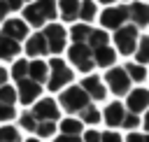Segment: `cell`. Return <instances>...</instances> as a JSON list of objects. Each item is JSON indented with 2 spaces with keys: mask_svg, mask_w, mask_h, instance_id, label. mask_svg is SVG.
Instances as JSON below:
<instances>
[{
  "mask_svg": "<svg viewBox=\"0 0 149 142\" xmlns=\"http://www.w3.org/2000/svg\"><path fill=\"white\" fill-rule=\"evenodd\" d=\"M68 61L79 72L112 68L116 61V51L109 42V33H105L102 28L86 26V23H74L70 28Z\"/></svg>",
  "mask_w": 149,
  "mask_h": 142,
  "instance_id": "1",
  "label": "cell"
},
{
  "mask_svg": "<svg viewBox=\"0 0 149 142\" xmlns=\"http://www.w3.org/2000/svg\"><path fill=\"white\" fill-rule=\"evenodd\" d=\"M9 77L14 79L16 102H21L23 107H30L35 100H40V93L47 86L49 68H47V61L42 58H19L14 61Z\"/></svg>",
  "mask_w": 149,
  "mask_h": 142,
  "instance_id": "2",
  "label": "cell"
},
{
  "mask_svg": "<svg viewBox=\"0 0 149 142\" xmlns=\"http://www.w3.org/2000/svg\"><path fill=\"white\" fill-rule=\"evenodd\" d=\"M58 121H61V109H58V105H56L54 98H40V100H35L19 116L21 128H26L28 133H33L37 140L54 137L56 128H58Z\"/></svg>",
  "mask_w": 149,
  "mask_h": 142,
  "instance_id": "3",
  "label": "cell"
},
{
  "mask_svg": "<svg viewBox=\"0 0 149 142\" xmlns=\"http://www.w3.org/2000/svg\"><path fill=\"white\" fill-rule=\"evenodd\" d=\"M100 26L102 30H119L121 26H137V28H147L149 26V5L142 2V0H133V2H123V5H112V7H105L100 14Z\"/></svg>",
  "mask_w": 149,
  "mask_h": 142,
  "instance_id": "4",
  "label": "cell"
},
{
  "mask_svg": "<svg viewBox=\"0 0 149 142\" xmlns=\"http://www.w3.org/2000/svg\"><path fill=\"white\" fill-rule=\"evenodd\" d=\"M68 47V30L61 23H49L40 28L37 33L28 35L23 42V51L28 58H40V56H58Z\"/></svg>",
  "mask_w": 149,
  "mask_h": 142,
  "instance_id": "5",
  "label": "cell"
},
{
  "mask_svg": "<svg viewBox=\"0 0 149 142\" xmlns=\"http://www.w3.org/2000/svg\"><path fill=\"white\" fill-rule=\"evenodd\" d=\"M58 109H65L72 119H77L81 126H98L102 119H100V112L95 107V102L77 86H65L61 93H58Z\"/></svg>",
  "mask_w": 149,
  "mask_h": 142,
  "instance_id": "6",
  "label": "cell"
},
{
  "mask_svg": "<svg viewBox=\"0 0 149 142\" xmlns=\"http://www.w3.org/2000/svg\"><path fill=\"white\" fill-rule=\"evenodd\" d=\"M28 35H30V28L19 16L5 19L0 23V61L14 63L19 54L23 51V42Z\"/></svg>",
  "mask_w": 149,
  "mask_h": 142,
  "instance_id": "7",
  "label": "cell"
},
{
  "mask_svg": "<svg viewBox=\"0 0 149 142\" xmlns=\"http://www.w3.org/2000/svg\"><path fill=\"white\" fill-rule=\"evenodd\" d=\"M58 16L65 23H91L98 16V5L93 0H56Z\"/></svg>",
  "mask_w": 149,
  "mask_h": 142,
  "instance_id": "8",
  "label": "cell"
},
{
  "mask_svg": "<svg viewBox=\"0 0 149 142\" xmlns=\"http://www.w3.org/2000/svg\"><path fill=\"white\" fill-rule=\"evenodd\" d=\"M23 23L28 28H44L49 23H56V16H58V9H56V0H30L23 9Z\"/></svg>",
  "mask_w": 149,
  "mask_h": 142,
  "instance_id": "9",
  "label": "cell"
},
{
  "mask_svg": "<svg viewBox=\"0 0 149 142\" xmlns=\"http://www.w3.org/2000/svg\"><path fill=\"white\" fill-rule=\"evenodd\" d=\"M47 68H49V77H47V86H44V91H63L65 86H70V81L74 79V70L63 61V58H58V56H54V58H49L47 61Z\"/></svg>",
  "mask_w": 149,
  "mask_h": 142,
  "instance_id": "10",
  "label": "cell"
},
{
  "mask_svg": "<svg viewBox=\"0 0 149 142\" xmlns=\"http://www.w3.org/2000/svg\"><path fill=\"white\" fill-rule=\"evenodd\" d=\"M100 119L105 121V126H109V130L112 128H128L130 133L142 123V119L140 116H133L126 107H123V102H109L107 107H105V112L100 114Z\"/></svg>",
  "mask_w": 149,
  "mask_h": 142,
  "instance_id": "11",
  "label": "cell"
},
{
  "mask_svg": "<svg viewBox=\"0 0 149 142\" xmlns=\"http://www.w3.org/2000/svg\"><path fill=\"white\" fill-rule=\"evenodd\" d=\"M140 35H142V28H137V26L128 23V26H121L119 30H114L109 42H112V47H114V51H116V54L133 56V51H135V47H137Z\"/></svg>",
  "mask_w": 149,
  "mask_h": 142,
  "instance_id": "12",
  "label": "cell"
},
{
  "mask_svg": "<svg viewBox=\"0 0 149 142\" xmlns=\"http://www.w3.org/2000/svg\"><path fill=\"white\" fill-rule=\"evenodd\" d=\"M102 84H105L107 93H109V91H112L114 95H128V93H130V79H128V74H126V70H123L121 65L107 68V72H105V77H102Z\"/></svg>",
  "mask_w": 149,
  "mask_h": 142,
  "instance_id": "13",
  "label": "cell"
},
{
  "mask_svg": "<svg viewBox=\"0 0 149 142\" xmlns=\"http://www.w3.org/2000/svg\"><path fill=\"white\" fill-rule=\"evenodd\" d=\"M51 142H84V126L77 119L68 116L58 121V133L54 135Z\"/></svg>",
  "mask_w": 149,
  "mask_h": 142,
  "instance_id": "14",
  "label": "cell"
},
{
  "mask_svg": "<svg viewBox=\"0 0 149 142\" xmlns=\"http://www.w3.org/2000/svg\"><path fill=\"white\" fill-rule=\"evenodd\" d=\"M16 119V91L14 86H0V123Z\"/></svg>",
  "mask_w": 149,
  "mask_h": 142,
  "instance_id": "15",
  "label": "cell"
},
{
  "mask_svg": "<svg viewBox=\"0 0 149 142\" xmlns=\"http://www.w3.org/2000/svg\"><path fill=\"white\" fill-rule=\"evenodd\" d=\"M123 107L133 114V116H140L149 109V88H133L128 95H126V102Z\"/></svg>",
  "mask_w": 149,
  "mask_h": 142,
  "instance_id": "16",
  "label": "cell"
},
{
  "mask_svg": "<svg viewBox=\"0 0 149 142\" xmlns=\"http://www.w3.org/2000/svg\"><path fill=\"white\" fill-rule=\"evenodd\" d=\"M77 86H79L93 102H102V100L107 98V88H105V84H102V77H98V74H86Z\"/></svg>",
  "mask_w": 149,
  "mask_h": 142,
  "instance_id": "17",
  "label": "cell"
},
{
  "mask_svg": "<svg viewBox=\"0 0 149 142\" xmlns=\"http://www.w3.org/2000/svg\"><path fill=\"white\" fill-rule=\"evenodd\" d=\"M84 142H123V137L116 130H84Z\"/></svg>",
  "mask_w": 149,
  "mask_h": 142,
  "instance_id": "18",
  "label": "cell"
},
{
  "mask_svg": "<svg viewBox=\"0 0 149 142\" xmlns=\"http://www.w3.org/2000/svg\"><path fill=\"white\" fill-rule=\"evenodd\" d=\"M133 63H137V65H149V35H140V40H137V47H135V51H133Z\"/></svg>",
  "mask_w": 149,
  "mask_h": 142,
  "instance_id": "19",
  "label": "cell"
},
{
  "mask_svg": "<svg viewBox=\"0 0 149 142\" xmlns=\"http://www.w3.org/2000/svg\"><path fill=\"white\" fill-rule=\"evenodd\" d=\"M123 70H126V74H128V79L130 81H135V84H142L147 77H149V70L144 68V65H137V63H133V61H128L126 65H121Z\"/></svg>",
  "mask_w": 149,
  "mask_h": 142,
  "instance_id": "20",
  "label": "cell"
},
{
  "mask_svg": "<svg viewBox=\"0 0 149 142\" xmlns=\"http://www.w3.org/2000/svg\"><path fill=\"white\" fill-rule=\"evenodd\" d=\"M28 2H30V0H0V23H2L5 19H9V14L23 9Z\"/></svg>",
  "mask_w": 149,
  "mask_h": 142,
  "instance_id": "21",
  "label": "cell"
},
{
  "mask_svg": "<svg viewBox=\"0 0 149 142\" xmlns=\"http://www.w3.org/2000/svg\"><path fill=\"white\" fill-rule=\"evenodd\" d=\"M0 142H21V133L16 126H0Z\"/></svg>",
  "mask_w": 149,
  "mask_h": 142,
  "instance_id": "22",
  "label": "cell"
},
{
  "mask_svg": "<svg viewBox=\"0 0 149 142\" xmlns=\"http://www.w3.org/2000/svg\"><path fill=\"white\" fill-rule=\"evenodd\" d=\"M123 142H149V133H128Z\"/></svg>",
  "mask_w": 149,
  "mask_h": 142,
  "instance_id": "23",
  "label": "cell"
},
{
  "mask_svg": "<svg viewBox=\"0 0 149 142\" xmlns=\"http://www.w3.org/2000/svg\"><path fill=\"white\" fill-rule=\"evenodd\" d=\"M7 79H9V72L0 65V86H5V84H7Z\"/></svg>",
  "mask_w": 149,
  "mask_h": 142,
  "instance_id": "24",
  "label": "cell"
},
{
  "mask_svg": "<svg viewBox=\"0 0 149 142\" xmlns=\"http://www.w3.org/2000/svg\"><path fill=\"white\" fill-rule=\"evenodd\" d=\"M142 126H144V130L149 133V109L144 112V119H142Z\"/></svg>",
  "mask_w": 149,
  "mask_h": 142,
  "instance_id": "25",
  "label": "cell"
},
{
  "mask_svg": "<svg viewBox=\"0 0 149 142\" xmlns=\"http://www.w3.org/2000/svg\"><path fill=\"white\" fill-rule=\"evenodd\" d=\"M93 2H102V5H107V7H112L116 0H93Z\"/></svg>",
  "mask_w": 149,
  "mask_h": 142,
  "instance_id": "26",
  "label": "cell"
},
{
  "mask_svg": "<svg viewBox=\"0 0 149 142\" xmlns=\"http://www.w3.org/2000/svg\"><path fill=\"white\" fill-rule=\"evenodd\" d=\"M26 142H42V140H37V137H30V140H26Z\"/></svg>",
  "mask_w": 149,
  "mask_h": 142,
  "instance_id": "27",
  "label": "cell"
},
{
  "mask_svg": "<svg viewBox=\"0 0 149 142\" xmlns=\"http://www.w3.org/2000/svg\"><path fill=\"white\" fill-rule=\"evenodd\" d=\"M123 2H133V0H123Z\"/></svg>",
  "mask_w": 149,
  "mask_h": 142,
  "instance_id": "28",
  "label": "cell"
},
{
  "mask_svg": "<svg viewBox=\"0 0 149 142\" xmlns=\"http://www.w3.org/2000/svg\"><path fill=\"white\" fill-rule=\"evenodd\" d=\"M147 5H149V0H147Z\"/></svg>",
  "mask_w": 149,
  "mask_h": 142,
  "instance_id": "29",
  "label": "cell"
}]
</instances>
